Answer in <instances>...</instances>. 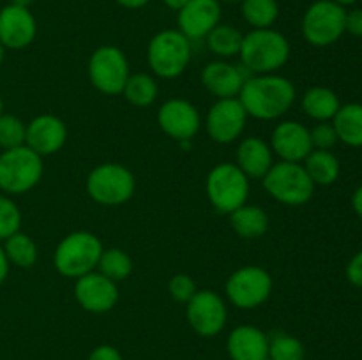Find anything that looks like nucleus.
Here are the masks:
<instances>
[{
	"mask_svg": "<svg viewBox=\"0 0 362 360\" xmlns=\"http://www.w3.org/2000/svg\"><path fill=\"white\" fill-rule=\"evenodd\" d=\"M334 126L338 140L354 148L362 147V104L361 102H349L341 104L334 119L331 120Z\"/></svg>",
	"mask_w": 362,
	"mask_h": 360,
	"instance_id": "nucleus-25",
	"label": "nucleus"
},
{
	"mask_svg": "<svg viewBox=\"0 0 362 360\" xmlns=\"http://www.w3.org/2000/svg\"><path fill=\"white\" fill-rule=\"evenodd\" d=\"M25 134H27V126L23 120L9 113L0 115V148L2 150L25 145Z\"/></svg>",
	"mask_w": 362,
	"mask_h": 360,
	"instance_id": "nucleus-33",
	"label": "nucleus"
},
{
	"mask_svg": "<svg viewBox=\"0 0 362 360\" xmlns=\"http://www.w3.org/2000/svg\"><path fill=\"white\" fill-rule=\"evenodd\" d=\"M269 145L272 148V154L278 155L281 161L288 162H303L313 150L310 129L296 120L279 122L272 129Z\"/></svg>",
	"mask_w": 362,
	"mask_h": 360,
	"instance_id": "nucleus-16",
	"label": "nucleus"
},
{
	"mask_svg": "<svg viewBox=\"0 0 362 360\" xmlns=\"http://www.w3.org/2000/svg\"><path fill=\"white\" fill-rule=\"evenodd\" d=\"M11 4H13V6H18V7H30L32 4H34V0H11Z\"/></svg>",
	"mask_w": 362,
	"mask_h": 360,
	"instance_id": "nucleus-44",
	"label": "nucleus"
},
{
	"mask_svg": "<svg viewBox=\"0 0 362 360\" xmlns=\"http://www.w3.org/2000/svg\"><path fill=\"white\" fill-rule=\"evenodd\" d=\"M163 2H165L166 6L170 7V9H173V11H177V13H179V11L182 9V7L186 6L189 0H163Z\"/></svg>",
	"mask_w": 362,
	"mask_h": 360,
	"instance_id": "nucleus-43",
	"label": "nucleus"
},
{
	"mask_svg": "<svg viewBox=\"0 0 362 360\" xmlns=\"http://www.w3.org/2000/svg\"><path fill=\"white\" fill-rule=\"evenodd\" d=\"M306 348L296 335L279 332L269 337V360H304Z\"/></svg>",
	"mask_w": 362,
	"mask_h": 360,
	"instance_id": "nucleus-32",
	"label": "nucleus"
},
{
	"mask_svg": "<svg viewBox=\"0 0 362 360\" xmlns=\"http://www.w3.org/2000/svg\"><path fill=\"white\" fill-rule=\"evenodd\" d=\"M87 193L95 203L105 207H117L133 198L136 191V179L133 172L119 162H103L95 166L87 176Z\"/></svg>",
	"mask_w": 362,
	"mask_h": 360,
	"instance_id": "nucleus-6",
	"label": "nucleus"
},
{
	"mask_svg": "<svg viewBox=\"0 0 362 360\" xmlns=\"http://www.w3.org/2000/svg\"><path fill=\"white\" fill-rule=\"evenodd\" d=\"M310 136L311 145L317 150H331L339 141L332 122H318L313 129H310Z\"/></svg>",
	"mask_w": 362,
	"mask_h": 360,
	"instance_id": "nucleus-36",
	"label": "nucleus"
},
{
	"mask_svg": "<svg viewBox=\"0 0 362 360\" xmlns=\"http://www.w3.org/2000/svg\"><path fill=\"white\" fill-rule=\"evenodd\" d=\"M168 292L175 302L179 304H187L193 299L194 293L198 292L197 282L191 275L187 274H175L170 277L168 281Z\"/></svg>",
	"mask_w": 362,
	"mask_h": 360,
	"instance_id": "nucleus-35",
	"label": "nucleus"
},
{
	"mask_svg": "<svg viewBox=\"0 0 362 360\" xmlns=\"http://www.w3.org/2000/svg\"><path fill=\"white\" fill-rule=\"evenodd\" d=\"M67 141V127L62 119L57 115H39L27 124L25 145L35 154L46 155L57 154Z\"/></svg>",
	"mask_w": 362,
	"mask_h": 360,
	"instance_id": "nucleus-18",
	"label": "nucleus"
},
{
	"mask_svg": "<svg viewBox=\"0 0 362 360\" xmlns=\"http://www.w3.org/2000/svg\"><path fill=\"white\" fill-rule=\"evenodd\" d=\"M264 189L272 200L290 207H300L313 198L315 184L300 162L279 161L262 179Z\"/></svg>",
	"mask_w": 362,
	"mask_h": 360,
	"instance_id": "nucleus-4",
	"label": "nucleus"
},
{
	"mask_svg": "<svg viewBox=\"0 0 362 360\" xmlns=\"http://www.w3.org/2000/svg\"><path fill=\"white\" fill-rule=\"evenodd\" d=\"M186 318L189 327L202 337H216L221 334L228 320V309L219 293L212 289H198L186 304Z\"/></svg>",
	"mask_w": 362,
	"mask_h": 360,
	"instance_id": "nucleus-12",
	"label": "nucleus"
},
{
	"mask_svg": "<svg viewBox=\"0 0 362 360\" xmlns=\"http://www.w3.org/2000/svg\"><path fill=\"white\" fill-rule=\"evenodd\" d=\"M332 2L339 4L341 7H346V6H354V4L357 2V0H332Z\"/></svg>",
	"mask_w": 362,
	"mask_h": 360,
	"instance_id": "nucleus-45",
	"label": "nucleus"
},
{
	"mask_svg": "<svg viewBox=\"0 0 362 360\" xmlns=\"http://www.w3.org/2000/svg\"><path fill=\"white\" fill-rule=\"evenodd\" d=\"M219 2H240V0H219Z\"/></svg>",
	"mask_w": 362,
	"mask_h": 360,
	"instance_id": "nucleus-48",
	"label": "nucleus"
},
{
	"mask_svg": "<svg viewBox=\"0 0 362 360\" xmlns=\"http://www.w3.org/2000/svg\"><path fill=\"white\" fill-rule=\"evenodd\" d=\"M205 193L219 214L230 215L247 203L250 179L237 168L235 162H221L209 172Z\"/></svg>",
	"mask_w": 362,
	"mask_h": 360,
	"instance_id": "nucleus-7",
	"label": "nucleus"
},
{
	"mask_svg": "<svg viewBox=\"0 0 362 360\" xmlns=\"http://www.w3.org/2000/svg\"><path fill=\"white\" fill-rule=\"evenodd\" d=\"M74 299L81 309L94 314L108 313L119 302V288L117 282L105 277L101 272L94 270L81 275L74 282Z\"/></svg>",
	"mask_w": 362,
	"mask_h": 360,
	"instance_id": "nucleus-15",
	"label": "nucleus"
},
{
	"mask_svg": "<svg viewBox=\"0 0 362 360\" xmlns=\"http://www.w3.org/2000/svg\"><path fill=\"white\" fill-rule=\"evenodd\" d=\"M230 360H269V335L255 325H239L226 339Z\"/></svg>",
	"mask_w": 362,
	"mask_h": 360,
	"instance_id": "nucleus-21",
	"label": "nucleus"
},
{
	"mask_svg": "<svg viewBox=\"0 0 362 360\" xmlns=\"http://www.w3.org/2000/svg\"><path fill=\"white\" fill-rule=\"evenodd\" d=\"M272 157L274 154L267 141L258 136H250L244 138L237 147L235 164L250 180H260L274 164Z\"/></svg>",
	"mask_w": 362,
	"mask_h": 360,
	"instance_id": "nucleus-22",
	"label": "nucleus"
},
{
	"mask_svg": "<svg viewBox=\"0 0 362 360\" xmlns=\"http://www.w3.org/2000/svg\"><path fill=\"white\" fill-rule=\"evenodd\" d=\"M42 157L21 145L0 154V191L6 194H23L34 189L42 179Z\"/></svg>",
	"mask_w": 362,
	"mask_h": 360,
	"instance_id": "nucleus-8",
	"label": "nucleus"
},
{
	"mask_svg": "<svg viewBox=\"0 0 362 360\" xmlns=\"http://www.w3.org/2000/svg\"><path fill=\"white\" fill-rule=\"evenodd\" d=\"M341 108L338 94L327 87H311L303 95V109L317 122H331Z\"/></svg>",
	"mask_w": 362,
	"mask_h": 360,
	"instance_id": "nucleus-24",
	"label": "nucleus"
},
{
	"mask_svg": "<svg viewBox=\"0 0 362 360\" xmlns=\"http://www.w3.org/2000/svg\"><path fill=\"white\" fill-rule=\"evenodd\" d=\"M243 32L232 25L219 23L209 32L207 46L216 56L219 59H230V56L239 55L240 44H243Z\"/></svg>",
	"mask_w": 362,
	"mask_h": 360,
	"instance_id": "nucleus-27",
	"label": "nucleus"
},
{
	"mask_svg": "<svg viewBox=\"0 0 362 360\" xmlns=\"http://www.w3.org/2000/svg\"><path fill=\"white\" fill-rule=\"evenodd\" d=\"M226 296L235 307L244 311L257 309L269 300L272 293V277L264 267L246 265L226 279Z\"/></svg>",
	"mask_w": 362,
	"mask_h": 360,
	"instance_id": "nucleus-11",
	"label": "nucleus"
},
{
	"mask_svg": "<svg viewBox=\"0 0 362 360\" xmlns=\"http://www.w3.org/2000/svg\"><path fill=\"white\" fill-rule=\"evenodd\" d=\"M4 113V101H2V97H0V115H2Z\"/></svg>",
	"mask_w": 362,
	"mask_h": 360,
	"instance_id": "nucleus-47",
	"label": "nucleus"
},
{
	"mask_svg": "<svg viewBox=\"0 0 362 360\" xmlns=\"http://www.w3.org/2000/svg\"><path fill=\"white\" fill-rule=\"evenodd\" d=\"M345 32H349L354 37H362V9L346 11L345 16Z\"/></svg>",
	"mask_w": 362,
	"mask_h": 360,
	"instance_id": "nucleus-38",
	"label": "nucleus"
},
{
	"mask_svg": "<svg viewBox=\"0 0 362 360\" xmlns=\"http://www.w3.org/2000/svg\"><path fill=\"white\" fill-rule=\"evenodd\" d=\"M200 80L205 90L216 99H230L239 95L246 76L237 66H232L225 60H214L202 69Z\"/></svg>",
	"mask_w": 362,
	"mask_h": 360,
	"instance_id": "nucleus-20",
	"label": "nucleus"
},
{
	"mask_svg": "<svg viewBox=\"0 0 362 360\" xmlns=\"http://www.w3.org/2000/svg\"><path fill=\"white\" fill-rule=\"evenodd\" d=\"M37 35V21L27 7L9 6L0 9V42L4 48L23 49Z\"/></svg>",
	"mask_w": 362,
	"mask_h": 360,
	"instance_id": "nucleus-17",
	"label": "nucleus"
},
{
	"mask_svg": "<svg viewBox=\"0 0 362 360\" xmlns=\"http://www.w3.org/2000/svg\"><path fill=\"white\" fill-rule=\"evenodd\" d=\"M122 94L129 104L136 106V108H147L158 99L159 87L154 76L147 73H136L129 74Z\"/></svg>",
	"mask_w": 362,
	"mask_h": 360,
	"instance_id": "nucleus-28",
	"label": "nucleus"
},
{
	"mask_svg": "<svg viewBox=\"0 0 362 360\" xmlns=\"http://www.w3.org/2000/svg\"><path fill=\"white\" fill-rule=\"evenodd\" d=\"M87 360H124V356L120 355V352L115 346L101 344L92 349Z\"/></svg>",
	"mask_w": 362,
	"mask_h": 360,
	"instance_id": "nucleus-39",
	"label": "nucleus"
},
{
	"mask_svg": "<svg viewBox=\"0 0 362 360\" xmlns=\"http://www.w3.org/2000/svg\"><path fill=\"white\" fill-rule=\"evenodd\" d=\"M303 162L304 169L308 172L310 179L313 180L315 186H331L338 180L339 172H341L339 159L331 150H317V148H313Z\"/></svg>",
	"mask_w": 362,
	"mask_h": 360,
	"instance_id": "nucleus-26",
	"label": "nucleus"
},
{
	"mask_svg": "<svg viewBox=\"0 0 362 360\" xmlns=\"http://www.w3.org/2000/svg\"><path fill=\"white\" fill-rule=\"evenodd\" d=\"M221 23V2L219 0H189L177 16V30L189 41L207 37L209 32Z\"/></svg>",
	"mask_w": 362,
	"mask_h": 360,
	"instance_id": "nucleus-19",
	"label": "nucleus"
},
{
	"mask_svg": "<svg viewBox=\"0 0 362 360\" xmlns=\"http://www.w3.org/2000/svg\"><path fill=\"white\" fill-rule=\"evenodd\" d=\"M247 122V113L239 97L218 99L205 116L209 138L219 145H230L240 138Z\"/></svg>",
	"mask_w": 362,
	"mask_h": 360,
	"instance_id": "nucleus-13",
	"label": "nucleus"
},
{
	"mask_svg": "<svg viewBox=\"0 0 362 360\" xmlns=\"http://www.w3.org/2000/svg\"><path fill=\"white\" fill-rule=\"evenodd\" d=\"M296 87L281 74H255L246 78L239 92L247 116L258 120H276L285 115L296 102Z\"/></svg>",
	"mask_w": 362,
	"mask_h": 360,
	"instance_id": "nucleus-1",
	"label": "nucleus"
},
{
	"mask_svg": "<svg viewBox=\"0 0 362 360\" xmlns=\"http://www.w3.org/2000/svg\"><path fill=\"white\" fill-rule=\"evenodd\" d=\"M4 251H6V256L9 260V263L16 265L20 268L34 267L39 256L37 246H35L34 240L27 233L21 232H16L9 239H6Z\"/></svg>",
	"mask_w": 362,
	"mask_h": 360,
	"instance_id": "nucleus-29",
	"label": "nucleus"
},
{
	"mask_svg": "<svg viewBox=\"0 0 362 360\" xmlns=\"http://www.w3.org/2000/svg\"><path fill=\"white\" fill-rule=\"evenodd\" d=\"M243 16L253 28H272L279 16L278 0H240Z\"/></svg>",
	"mask_w": 362,
	"mask_h": 360,
	"instance_id": "nucleus-31",
	"label": "nucleus"
},
{
	"mask_svg": "<svg viewBox=\"0 0 362 360\" xmlns=\"http://www.w3.org/2000/svg\"><path fill=\"white\" fill-rule=\"evenodd\" d=\"M4 55H6V48H4L2 42H0V66H2L4 62Z\"/></svg>",
	"mask_w": 362,
	"mask_h": 360,
	"instance_id": "nucleus-46",
	"label": "nucleus"
},
{
	"mask_svg": "<svg viewBox=\"0 0 362 360\" xmlns=\"http://www.w3.org/2000/svg\"><path fill=\"white\" fill-rule=\"evenodd\" d=\"M147 62L156 76L179 78L191 62V41L173 28L158 32L147 46Z\"/></svg>",
	"mask_w": 362,
	"mask_h": 360,
	"instance_id": "nucleus-5",
	"label": "nucleus"
},
{
	"mask_svg": "<svg viewBox=\"0 0 362 360\" xmlns=\"http://www.w3.org/2000/svg\"><path fill=\"white\" fill-rule=\"evenodd\" d=\"M87 73L92 87L105 95L122 94L131 74L126 53L112 44L94 49L88 59Z\"/></svg>",
	"mask_w": 362,
	"mask_h": 360,
	"instance_id": "nucleus-10",
	"label": "nucleus"
},
{
	"mask_svg": "<svg viewBox=\"0 0 362 360\" xmlns=\"http://www.w3.org/2000/svg\"><path fill=\"white\" fill-rule=\"evenodd\" d=\"M352 208L359 217H362V184L352 194Z\"/></svg>",
	"mask_w": 362,
	"mask_h": 360,
	"instance_id": "nucleus-41",
	"label": "nucleus"
},
{
	"mask_svg": "<svg viewBox=\"0 0 362 360\" xmlns=\"http://www.w3.org/2000/svg\"><path fill=\"white\" fill-rule=\"evenodd\" d=\"M346 279L350 281V284L357 286V288H362V251L357 254H354L350 258V261L346 263Z\"/></svg>",
	"mask_w": 362,
	"mask_h": 360,
	"instance_id": "nucleus-37",
	"label": "nucleus"
},
{
	"mask_svg": "<svg viewBox=\"0 0 362 360\" xmlns=\"http://www.w3.org/2000/svg\"><path fill=\"white\" fill-rule=\"evenodd\" d=\"M119 6L126 7V9H140V7L147 6L151 0H115Z\"/></svg>",
	"mask_w": 362,
	"mask_h": 360,
	"instance_id": "nucleus-42",
	"label": "nucleus"
},
{
	"mask_svg": "<svg viewBox=\"0 0 362 360\" xmlns=\"http://www.w3.org/2000/svg\"><path fill=\"white\" fill-rule=\"evenodd\" d=\"M230 217V226L233 228V232L240 236V239L246 240H255L260 239L267 233L269 229V215L258 205H243L237 210H233Z\"/></svg>",
	"mask_w": 362,
	"mask_h": 360,
	"instance_id": "nucleus-23",
	"label": "nucleus"
},
{
	"mask_svg": "<svg viewBox=\"0 0 362 360\" xmlns=\"http://www.w3.org/2000/svg\"><path fill=\"white\" fill-rule=\"evenodd\" d=\"M103 244L94 233L73 232L64 236L53 253V265L64 277L78 279L98 268Z\"/></svg>",
	"mask_w": 362,
	"mask_h": 360,
	"instance_id": "nucleus-3",
	"label": "nucleus"
},
{
	"mask_svg": "<svg viewBox=\"0 0 362 360\" xmlns=\"http://www.w3.org/2000/svg\"><path fill=\"white\" fill-rule=\"evenodd\" d=\"M21 212L18 205L9 196L0 194V240L9 239L16 232H20Z\"/></svg>",
	"mask_w": 362,
	"mask_h": 360,
	"instance_id": "nucleus-34",
	"label": "nucleus"
},
{
	"mask_svg": "<svg viewBox=\"0 0 362 360\" xmlns=\"http://www.w3.org/2000/svg\"><path fill=\"white\" fill-rule=\"evenodd\" d=\"M98 272H101L105 277L112 279L113 282H120L129 277L131 272H133V260L126 251L119 249V247L103 249L98 263Z\"/></svg>",
	"mask_w": 362,
	"mask_h": 360,
	"instance_id": "nucleus-30",
	"label": "nucleus"
},
{
	"mask_svg": "<svg viewBox=\"0 0 362 360\" xmlns=\"http://www.w3.org/2000/svg\"><path fill=\"white\" fill-rule=\"evenodd\" d=\"M346 9L332 0H317L306 9L300 23L304 39L311 46L325 48L341 39L345 34Z\"/></svg>",
	"mask_w": 362,
	"mask_h": 360,
	"instance_id": "nucleus-9",
	"label": "nucleus"
},
{
	"mask_svg": "<svg viewBox=\"0 0 362 360\" xmlns=\"http://www.w3.org/2000/svg\"><path fill=\"white\" fill-rule=\"evenodd\" d=\"M240 64L253 74H272L290 59V42L274 28H253L243 37Z\"/></svg>",
	"mask_w": 362,
	"mask_h": 360,
	"instance_id": "nucleus-2",
	"label": "nucleus"
},
{
	"mask_svg": "<svg viewBox=\"0 0 362 360\" xmlns=\"http://www.w3.org/2000/svg\"><path fill=\"white\" fill-rule=\"evenodd\" d=\"M158 124L166 136L180 143L193 141L202 127V116L193 102L173 97L159 106Z\"/></svg>",
	"mask_w": 362,
	"mask_h": 360,
	"instance_id": "nucleus-14",
	"label": "nucleus"
},
{
	"mask_svg": "<svg viewBox=\"0 0 362 360\" xmlns=\"http://www.w3.org/2000/svg\"><path fill=\"white\" fill-rule=\"evenodd\" d=\"M9 260H7L6 256V251H4V247L0 246V284H2L4 281L7 279V274H9Z\"/></svg>",
	"mask_w": 362,
	"mask_h": 360,
	"instance_id": "nucleus-40",
	"label": "nucleus"
}]
</instances>
